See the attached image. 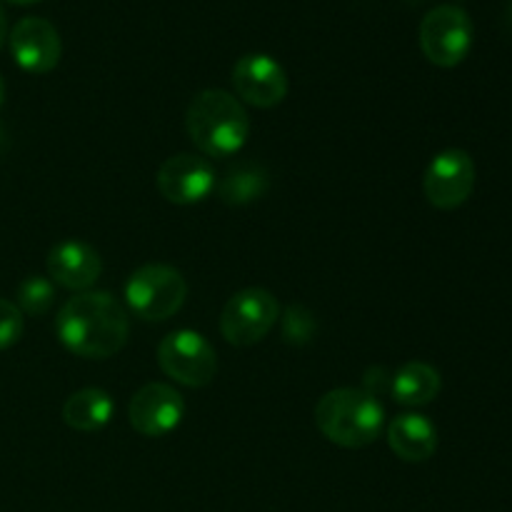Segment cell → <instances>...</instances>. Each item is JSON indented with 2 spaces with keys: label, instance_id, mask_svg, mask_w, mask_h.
Returning a JSON list of instances; mask_svg holds the SVG:
<instances>
[{
  "label": "cell",
  "instance_id": "1",
  "mask_svg": "<svg viewBox=\"0 0 512 512\" xmlns=\"http://www.w3.org/2000/svg\"><path fill=\"white\" fill-rule=\"evenodd\" d=\"M55 335L70 353L88 360L113 358L130 335L128 310L105 290L73 295L55 318Z\"/></svg>",
  "mask_w": 512,
  "mask_h": 512
},
{
  "label": "cell",
  "instance_id": "2",
  "mask_svg": "<svg viewBox=\"0 0 512 512\" xmlns=\"http://www.w3.org/2000/svg\"><path fill=\"white\" fill-rule=\"evenodd\" d=\"M190 140L205 158H233L250 138V115L228 90L208 88L195 95L185 113Z\"/></svg>",
  "mask_w": 512,
  "mask_h": 512
},
{
  "label": "cell",
  "instance_id": "3",
  "mask_svg": "<svg viewBox=\"0 0 512 512\" xmlns=\"http://www.w3.org/2000/svg\"><path fill=\"white\" fill-rule=\"evenodd\" d=\"M315 425L330 443L340 448H365L373 445L385 430V408L378 395L360 388H338L318 400Z\"/></svg>",
  "mask_w": 512,
  "mask_h": 512
},
{
  "label": "cell",
  "instance_id": "4",
  "mask_svg": "<svg viewBox=\"0 0 512 512\" xmlns=\"http://www.w3.org/2000/svg\"><path fill=\"white\" fill-rule=\"evenodd\" d=\"M188 298V283L173 265L150 263L135 270L125 283V305L148 323L173 318Z\"/></svg>",
  "mask_w": 512,
  "mask_h": 512
},
{
  "label": "cell",
  "instance_id": "5",
  "mask_svg": "<svg viewBox=\"0 0 512 512\" xmlns=\"http://www.w3.org/2000/svg\"><path fill=\"white\" fill-rule=\"evenodd\" d=\"M158 365L168 378L185 388H205L218 373V353L205 335L175 330L160 340Z\"/></svg>",
  "mask_w": 512,
  "mask_h": 512
},
{
  "label": "cell",
  "instance_id": "6",
  "mask_svg": "<svg viewBox=\"0 0 512 512\" xmlns=\"http://www.w3.org/2000/svg\"><path fill=\"white\" fill-rule=\"evenodd\" d=\"M420 48L438 68H455L473 48V20L458 5H438L420 23Z\"/></svg>",
  "mask_w": 512,
  "mask_h": 512
},
{
  "label": "cell",
  "instance_id": "7",
  "mask_svg": "<svg viewBox=\"0 0 512 512\" xmlns=\"http://www.w3.org/2000/svg\"><path fill=\"white\" fill-rule=\"evenodd\" d=\"M280 320V305L265 288H245L225 303L220 313V333L230 345L248 348L260 343Z\"/></svg>",
  "mask_w": 512,
  "mask_h": 512
},
{
  "label": "cell",
  "instance_id": "8",
  "mask_svg": "<svg viewBox=\"0 0 512 512\" xmlns=\"http://www.w3.org/2000/svg\"><path fill=\"white\" fill-rule=\"evenodd\" d=\"M475 163L465 150L448 148L430 160L423 175V193L438 210H455L473 195Z\"/></svg>",
  "mask_w": 512,
  "mask_h": 512
},
{
  "label": "cell",
  "instance_id": "9",
  "mask_svg": "<svg viewBox=\"0 0 512 512\" xmlns=\"http://www.w3.org/2000/svg\"><path fill=\"white\" fill-rule=\"evenodd\" d=\"M185 400L173 385L148 383L130 398L128 420L143 438H165L185 420Z\"/></svg>",
  "mask_w": 512,
  "mask_h": 512
},
{
  "label": "cell",
  "instance_id": "10",
  "mask_svg": "<svg viewBox=\"0 0 512 512\" xmlns=\"http://www.w3.org/2000/svg\"><path fill=\"white\" fill-rule=\"evenodd\" d=\"M155 183H158L160 195L168 203L195 205L203 203L213 193L215 183H218V173H215L210 160L203 158V155L178 153L170 155L160 165Z\"/></svg>",
  "mask_w": 512,
  "mask_h": 512
},
{
  "label": "cell",
  "instance_id": "11",
  "mask_svg": "<svg viewBox=\"0 0 512 512\" xmlns=\"http://www.w3.org/2000/svg\"><path fill=\"white\" fill-rule=\"evenodd\" d=\"M233 88L240 103L275 108L288 95V73L265 53H248L233 65Z\"/></svg>",
  "mask_w": 512,
  "mask_h": 512
},
{
  "label": "cell",
  "instance_id": "12",
  "mask_svg": "<svg viewBox=\"0 0 512 512\" xmlns=\"http://www.w3.org/2000/svg\"><path fill=\"white\" fill-rule=\"evenodd\" d=\"M10 53L25 73H50L60 63L63 40L58 28L45 18H23L8 35Z\"/></svg>",
  "mask_w": 512,
  "mask_h": 512
},
{
  "label": "cell",
  "instance_id": "13",
  "mask_svg": "<svg viewBox=\"0 0 512 512\" xmlns=\"http://www.w3.org/2000/svg\"><path fill=\"white\" fill-rule=\"evenodd\" d=\"M103 275V258L83 240H63L48 253V278L73 293H85Z\"/></svg>",
  "mask_w": 512,
  "mask_h": 512
},
{
  "label": "cell",
  "instance_id": "14",
  "mask_svg": "<svg viewBox=\"0 0 512 512\" xmlns=\"http://www.w3.org/2000/svg\"><path fill=\"white\" fill-rule=\"evenodd\" d=\"M388 445L405 463H425L438 450V428L423 413H400L388 425Z\"/></svg>",
  "mask_w": 512,
  "mask_h": 512
},
{
  "label": "cell",
  "instance_id": "15",
  "mask_svg": "<svg viewBox=\"0 0 512 512\" xmlns=\"http://www.w3.org/2000/svg\"><path fill=\"white\" fill-rule=\"evenodd\" d=\"M268 185L270 175L263 165L255 160H238L218 175L215 190L225 205H250L268 193Z\"/></svg>",
  "mask_w": 512,
  "mask_h": 512
},
{
  "label": "cell",
  "instance_id": "16",
  "mask_svg": "<svg viewBox=\"0 0 512 512\" xmlns=\"http://www.w3.org/2000/svg\"><path fill=\"white\" fill-rule=\"evenodd\" d=\"M440 388H443V380H440L438 370L420 360L405 363L403 368L395 370L393 380H390L395 403L405 405V408H423V405L433 403Z\"/></svg>",
  "mask_w": 512,
  "mask_h": 512
},
{
  "label": "cell",
  "instance_id": "17",
  "mask_svg": "<svg viewBox=\"0 0 512 512\" xmlns=\"http://www.w3.org/2000/svg\"><path fill=\"white\" fill-rule=\"evenodd\" d=\"M113 413V398L100 388L75 390L63 405L65 425L78 430V433H95V430H103L105 425L113 420Z\"/></svg>",
  "mask_w": 512,
  "mask_h": 512
},
{
  "label": "cell",
  "instance_id": "18",
  "mask_svg": "<svg viewBox=\"0 0 512 512\" xmlns=\"http://www.w3.org/2000/svg\"><path fill=\"white\" fill-rule=\"evenodd\" d=\"M55 303V283L43 275H28L23 283L18 285L15 293V305L20 313L25 315H45Z\"/></svg>",
  "mask_w": 512,
  "mask_h": 512
},
{
  "label": "cell",
  "instance_id": "19",
  "mask_svg": "<svg viewBox=\"0 0 512 512\" xmlns=\"http://www.w3.org/2000/svg\"><path fill=\"white\" fill-rule=\"evenodd\" d=\"M25 328L23 313L18 310V305L10 303V300L0 298V350L13 348L20 340Z\"/></svg>",
  "mask_w": 512,
  "mask_h": 512
},
{
  "label": "cell",
  "instance_id": "20",
  "mask_svg": "<svg viewBox=\"0 0 512 512\" xmlns=\"http://www.w3.org/2000/svg\"><path fill=\"white\" fill-rule=\"evenodd\" d=\"M303 313V308H290L288 310V315H285V338L290 340V343H295V340H298V343H303V340H308L310 338V333H313V315H300Z\"/></svg>",
  "mask_w": 512,
  "mask_h": 512
},
{
  "label": "cell",
  "instance_id": "21",
  "mask_svg": "<svg viewBox=\"0 0 512 512\" xmlns=\"http://www.w3.org/2000/svg\"><path fill=\"white\" fill-rule=\"evenodd\" d=\"M5 38H8V18H5V10L0 5V48H3Z\"/></svg>",
  "mask_w": 512,
  "mask_h": 512
},
{
  "label": "cell",
  "instance_id": "22",
  "mask_svg": "<svg viewBox=\"0 0 512 512\" xmlns=\"http://www.w3.org/2000/svg\"><path fill=\"white\" fill-rule=\"evenodd\" d=\"M3 103H5V80L3 75H0V108H3Z\"/></svg>",
  "mask_w": 512,
  "mask_h": 512
},
{
  "label": "cell",
  "instance_id": "23",
  "mask_svg": "<svg viewBox=\"0 0 512 512\" xmlns=\"http://www.w3.org/2000/svg\"><path fill=\"white\" fill-rule=\"evenodd\" d=\"M8 3H15V5H33V3H40V0H8Z\"/></svg>",
  "mask_w": 512,
  "mask_h": 512
},
{
  "label": "cell",
  "instance_id": "24",
  "mask_svg": "<svg viewBox=\"0 0 512 512\" xmlns=\"http://www.w3.org/2000/svg\"><path fill=\"white\" fill-rule=\"evenodd\" d=\"M3 148H5V130L3 125H0V153H3Z\"/></svg>",
  "mask_w": 512,
  "mask_h": 512
},
{
  "label": "cell",
  "instance_id": "25",
  "mask_svg": "<svg viewBox=\"0 0 512 512\" xmlns=\"http://www.w3.org/2000/svg\"><path fill=\"white\" fill-rule=\"evenodd\" d=\"M510 13H512V8H510Z\"/></svg>",
  "mask_w": 512,
  "mask_h": 512
}]
</instances>
